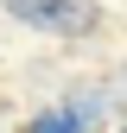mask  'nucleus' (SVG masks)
Listing matches in <instances>:
<instances>
[{"instance_id":"nucleus-1","label":"nucleus","mask_w":127,"mask_h":133,"mask_svg":"<svg viewBox=\"0 0 127 133\" xmlns=\"http://www.w3.org/2000/svg\"><path fill=\"white\" fill-rule=\"evenodd\" d=\"M7 13L26 19V25H38V32H57V38H83L102 19L95 0H7Z\"/></svg>"},{"instance_id":"nucleus-2","label":"nucleus","mask_w":127,"mask_h":133,"mask_svg":"<svg viewBox=\"0 0 127 133\" xmlns=\"http://www.w3.org/2000/svg\"><path fill=\"white\" fill-rule=\"evenodd\" d=\"M32 133H83V121H76V108H51L32 121Z\"/></svg>"}]
</instances>
